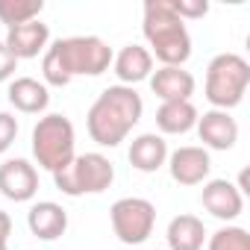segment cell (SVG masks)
<instances>
[{"instance_id":"obj_8","label":"cell","mask_w":250,"mask_h":250,"mask_svg":"<svg viewBox=\"0 0 250 250\" xmlns=\"http://www.w3.org/2000/svg\"><path fill=\"white\" fill-rule=\"evenodd\" d=\"M168 171H171V180L180 183V186H200L209 180V171H212V159H209V150L206 147H197V145H186V147H177L174 153H168Z\"/></svg>"},{"instance_id":"obj_9","label":"cell","mask_w":250,"mask_h":250,"mask_svg":"<svg viewBox=\"0 0 250 250\" xmlns=\"http://www.w3.org/2000/svg\"><path fill=\"white\" fill-rule=\"evenodd\" d=\"M0 194L15 203H30L39 194V171L27 159H6L0 165Z\"/></svg>"},{"instance_id":"obj_22","label":"cell","mask_w":250,"mask_h":250,"mask_svg":"<svg viewBox=\"0 0 250 250\" xmlns=\"http://www.w3.org/2000/svg\"><path fill=\"white\" fill-rule=\"evenodd\" d=\"M171 9L177 12L180 21H194L209 12V3L206 0H171Z\"/></svg>"},{"instance_id":"obj_13","label":"cell","mask_w":250,"mask_h":250,"mask_svg":"<svg viewBox=\"0 0 250 250\" xmlns=\"http://www.w3.org/2000/svg\"><path fill=\"white\" fill-rule=\"evenodd\" d=\"M112 68H115V77L121 80V85H130L133 88L136 83L150 80V74H153V56L142 44H124L112 56Z\"/></svg>"},{"instance_id":"obj_26","label":"cell","mask_w":250,"mask_h":250,"mask_svg":"<svg viewBox=\"0 0 250 250\" xmlns=\"http://www.w3.org/2000/svg\"><path fill=\"white\" fill-rule=\"evenodd\" d=\"M0 250H9V247H0Z\"/></svg>"},{"instance_id":"obj_19","label":"cell","mask_w":250,"mask_h":250,"mask_svg":"<svg viewBox=\"0 0 250 250\" xmlns=\"http://www.w3.org/2000/svg\"><path fill=\"white\" fill-rule=\"evenodd\" d=\"M168 250H203L209 232L197 215H177L168 224Z\"/></svg>"},{"instance_id":"obj_17","label":"cell","mask_w":250,"mask_h":250,"mask_svg":"<svg viewBox=\"0 0 250 250\" xmlns=\"http://www.w3.org/2000/svg\"><path fill=\"white\" fill-rule=\"evenodd\" d=\"M9 103L24 112V115H42L47 106H50V91L44 83H39L36 77H15L9 83V91H6Z\"/></svg>"},{"instance_id":"obj_20","label":"cell","mask_w":250,"mask_h":250,"mask_svg":"<svg viewBox=\"0 0 250 250\" xmlns=\"http://www.w3.org/2000/svg\"><path fill=\"white\" fill-rule=\"evenodd\" d=\"M42 12H44V0H0V24H6V30L39 21Z\"/></svg>"},{"instance_id":"obj_7","label":"cell","mask_w":250,"mask_h":250,"mask_svg":"<svg viewBox=\"0 0 250 250\" xmlns=\"http://www.w3.org/2000/svg\"><path fill=\"white\" fill-rule=\"evenodd\" d=\"M109 221L121 244H145L156 227V206L147 197H118L109 209Z\"/></svg>"},{"instance_id":"obj_5","label":"cell","mask_w":250,"mask_h":250,"mask_svg":"<svg viewBox=\"0 0 250 250\" xmlns=\"http://www.w3.org/2000/svg\"><path fill=\"white\" fill-rule=\"evenodd\" d=\"M250 85V65L238 53H218L206 68V85L203 94L215 109H235L244 100V91Z\"/></svg>"},{"instance_id":"obj_12","label":"cell","mask_w":250,"mask_h":250,"mask_svg":"<svg viewBox=\"0 0 250 250\" xmlns=\"http://www.w3.org/2000/svg\"><path fill=\"white\" fill-rule=\"evenodd\" d=\"M3 44L9 47V53L18 62L21 59H36L50 44V27L42 24V21H30V24H21V27H9Z\"/></svg>"},{"instance_id":"obj_6","label":"cell","mask_w":250,"mask_h":250,"mask_svg":"<svg viewBox=\"0 0 250 250\" xmlns=\"http://www.w3.org/2000/svg\"><path fill=\"white\" fill-rule=\"evenodd\" d=\"M115 183V165L103 153H77L62 171L53 174V186L68 197L103 194Z\"/></svg>"},{"instance_id":"obj_4","label":"cell","mask_w":250,"mask_h":250,"mask_svg":"<svg viewBox=\"0 0 250 250\" xmlns=\"http://www.w3.org/2000/svg\"><path fill=\"white\" fill-rule=\"evenodd\" d=\"M30 147H33V156H36L39 168H44L50 174L62 171L77 156V133H74L71 118H65L59 112L42 115L39 124L33 127Z\"/></svg>"},{"instance_id":"obj_2","label":"cell","mask_w":250,"mask_h":250,"mask_svg":"<svg viewBox=\"0 0 250 250\" xmlns=\"http://www.w3.org/2000/svg\"><path fill=\"white\" fill-rule=\"evenodd\" d=\"M145 115V100L130 85H109L97 94L85 115V130L91 142L100 147H118L124 139L133 133V127Z\"/></svg>"},{"instance_id":"obj_23","label":"cell","mask_w":250,"mask_h":250,"mask_svg":"<svg viewBox=\"0 0 250 250\" xmlns=\"http://www.w3.org/2000/svg\"><path fill=\"white\" fill-rule=\"evenodd\" d=\"M18 139V118L12 112H0V156H3Z\"/></svg>"},{"instance_id":"obj_21","label":"cell","mask_w":250,"mask_h":250,"mask_svg":"<svg viewBox=\"0 0 250 250\" xmlns=\"http://www.w3.org/2000/svg\"><path fill=\"white\" fill-rule=\"evenodd\" d=\"M206 250H250V232L244 227H221L206 238Z\"/></svg>"},{"instance_id":"obj_3","label":"cell","mask_w":250,"mask_h":250,"mask_svg":"<svg viewBox=\"0 0 250 250\" xmlns=\"http://www.w3.org/2000/svg\"><path fill=\"white\" fill-rule=\"evenodd\" d=\"M142 33L147 39L150 56H156L162 65L183 68L191 56V36L186 21L177 18L171 9V0H147L145 3V18H142Z\"/></svg>"},{"instance_id":"obj_15","label":"cell","mask_w":250,"mask_h":250,"mask_svg":"<svg viewBox=\"0 0 250 250\" xmlns=\"http://www.w3.org/2000/svg\"><path fill=\"white\" fill-rule=\"evenodd\" d=\"M150 88H153V94H156L162 103H171V100H191V94H194V77H191V71H186V68L162 65L159 71L150 74Z\"/></svg>"},{"instance_id":"obj_16","label":"cell","mask_w":250,"mask_h":250,"mask_svg":"<svg viewBox=\"0 0 250 250\" xmlns=\"http://www.w3.org/2000/svg\"><path fill=\"white\" fill-rule=\"evenodd\" d=\"M130 165L142 174H156L168 162V142L159 133H142L130 145Z\"/></svg>"},{"instance_id":"obj_18","label":"cell","mask_w":250,"mask_h":250,"mask_svg":"<svg viewBox=\"0 0 250 250\" xmlns=\"http://www.w3.org/2000/svg\"><path fill=\"white\" fill-rule=\"evenodd\" d=\"M197 106L191 100H171L156 109V127L162 136H186L197 127Z\"/></svg>"},{"instance_id":"obj_25","label":"cell","mask_w":250,"mask_h":250,"mask_svg":"<svg viewBox=\"0 0 250 250\" xmlns=\"http://www.w3.org/2000/svg\"><path fill=\"white\" fill-rule=\"evenodd\" d=\"M9 235H12V218L0 209V247L9 244Z\"/></svg>"},{"instance_id":"obj_11","label":"cell","mask_w":250,"mask_h":250,"mask_svg":"<svg viewBox=\"0 0 250 250\" xmlns=\"http://www.w3.org/2000/svg\"><path fill=\"white\" fill-rule=\"evenodd\" d=\"M197 136L209 150H232L238 142V124L224 109H209L197 118Z\"/></svg>"},{"instance_id":"obj_10","label":"cell","mask_w":250,"mask_h":250,"mask_svg":"<svg viewBox=\"0 0 250 250\" xmlns=\"http://www.w3.org/2000/svg\"><path fill=\"white\" fill-rule=\"evenodd\" d=\"M200 203L218 221H235L244 212V197L229 180H206L200 191Z\"/></svg>"},{"instance_id":"obj_14","label":"cell","mask_w":250,"mask_h":250,"mask_svg":"<svg viewBox=\"0 0 250 250\" xmlns=\"http://www.w3.org/2000/svg\"><path fill=\"white\" fill-rule=\"evenodd\" d=\"M27 227L42 241H56L68 229V212L53 200H39L27 212Z\"/></svg>"},{"instance_id":"obj_1","label":"cell","mask_w":250,"mask_h":250,"mask_svg":"<svg viewBox=\"0 0 250 250\" xmlns=\"http://www.w3.org/2000/svg\"><path fill=\"white\" fill-rule=\"evenodd\" d=\"M112 47L97 36H68L47 44L42 56L44 85H68L74 77H100L112 65Z\"/></svg>"},{"instance_id":"obj_24","label":"cell","mask_w":250,"mask_h":250,"mask_svg":"<svg viewBox=\"0 0 250 250\" xmlns=\"http://www.w3.org/2000/svg\"><path fill=\"white\" fill-rule=\"evenodd\" d=\"M15 71H18V59L9 53V47L0 42V83H6V80H12L15 77Z\"/></svg>"}]
</instances>
